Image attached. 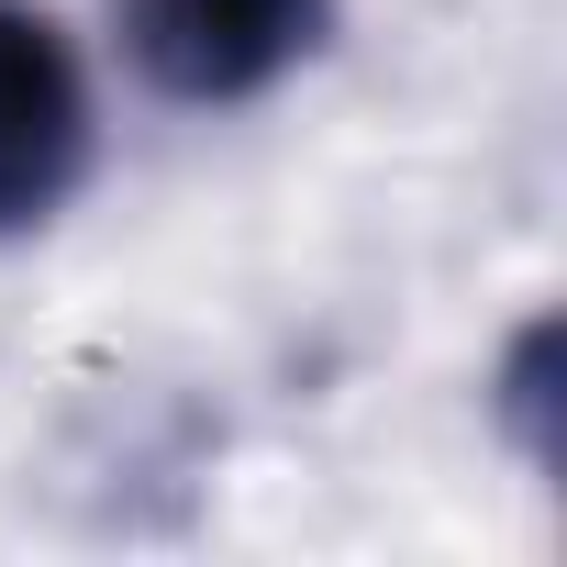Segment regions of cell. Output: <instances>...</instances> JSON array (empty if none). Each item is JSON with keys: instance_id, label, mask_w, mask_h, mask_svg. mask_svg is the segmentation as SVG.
I'll return each mask as SVG.
<instances>
[{"instance_id": "7a4b0ae2", "label": "cell", "mask_w": 567, "mask_h": 567, "mask_svg": "<svg viewBox=\"0 0 567 567\" xmlns=\"http://www.w3.org/2000/svg\"><path fill=\"white\" fill-rule=\"evenodd\" d=\"M123 34L156 90L178 101H245L278 68H301L323 34V0H123Z\"/></svg>"}, {"instance_id": "6da1fadb", "label": "cell", "mask_w": 567, "mask_h": 567, "mask_svg": "<svg viewBox=\"0 0 567 567\" xmlns=\"http://www.w3.org/2000/svg\"><path fill=\"white\" fill-rule=\"evenodd\" d=\"M90 167V79L34 0H0V234L45 223Z\"/></svg>"}]
</instances>
